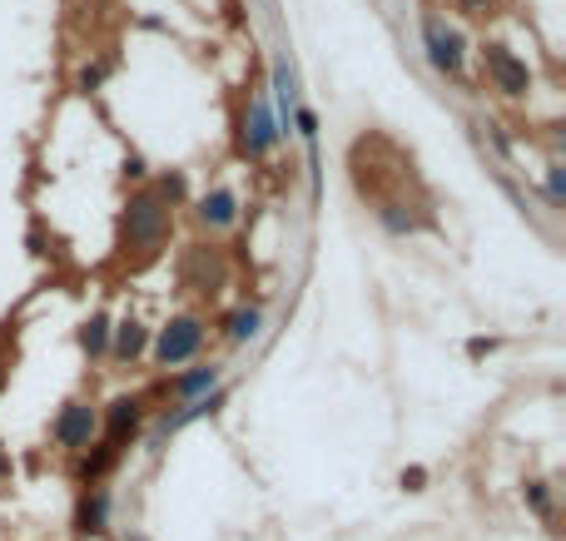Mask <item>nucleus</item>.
Returning <instances> with one entry per match:
<instances>
[{"label":"nucleus","mask_w":566,"mask_h":541,"mask_svg":"<svg viewBox=\"0 0 566 541\" xmlns=\"http://www.w3.org/2000/svg\"><path fill=\"white\" fill-rule=\"evenodd\" d=\"M204 348V328L194 323V318H174L159 338H154V358L164 363V368H179V363H189L194 353Z\"/></svg>","instance_id":"f257e3e1"},{"label":"nucleus","mask_w":566,"mask_h":541,"mask_svg":"<svg viewBox=\"0 0 566 541\" xmlns=\"http://www.w3.org/2000/svg\"><path fill=\"white\" fill-rule=\"evenodd\" d=\"M50 437H55L60 447H70V452L95 447V437H100V417H95V407H90V403H70L60 417H55Z\"/></svg>","instance_id":"f03ea898"},{"label":"nucleus","mask_w":566,"mask_h":541,"mask_svg":"<svg viewBox=\"0 0 566 541\" xmlns=\"http://www.w3.org/2000/svg\"><path fill=\"white\" fill-rule=\"evenodd\" d=\"M487 75H492V85H497L502 95H527V85H532L527 65H522L507 45H487Z\"/></svg>","instance_id":"7ed1b4c3"},{"label":"nucleus","mask_w":566,"mask_h":541,"mask_svg":"<svg viewBox=\"0 0 566 541\" xmlns=\"http://www.w3.org/2000/svg\"><path fill=\"white\" fill-rule=\"evenodd\" d=\"M125 234H130V244H159V234H164V209H159L154 194L130 199V209H125Z\"/></svg>","instance_id":"20e7f679"},{"label":"nucleus","mask_w":566,"mask_h":541,"mask_svg":"<svg viewBox=\"0 0 566 541\" xmlns=\"http://www.w3.org/2000/svg\"><path fill=\"white\" fill-rule=\"evenodd\" d=\"M423 35H427V60H432L437 70L457 75V70H462V40H457L452 30H442L437 20H427V25H423Z\"/></svg>","instance_id":"39448f33"},{"label":"nucleus","mask_w":566,"mask_h":541,"mask_svg":"<svg viewBox=\"0 0 566 541\" xmlns=\"http://www.w3.org/2000/svg\"><path fill=\"white\" fill-rule=\"evenodd\" d=\"M140 427V398H115L105 407V442L110 447H125Z\"/></svg>","instance_id":"423d86ee"},{"label":"nucleus","mask_w":566,"mask_h":541,"mask_svg":"<svg viewBox=\"0 0 566 541\" xmlns=\"http://www.w3.org/2000/svg\"><path fill=\"white\" fill-rule=\"evenodd\" d=\"M105 527H110V492H105V487H95V492H85V497H80L75 532H80V537H100Z\"/></svg>","instance_id":"0eeeda50"},{"label":"nucleus","mask_w":566,"mask_h":541,"mask_svg":"<svg viewBox=\"0 0 566 541\" xmlns=\"http://www.w3.org/2000/svg\"><path fill=\"white\" fill-rule=\"evenodd\" d=\"M209 393H219V368H189V373L174 378V398L179 403H199Z\"/></svg>","instance_id":"6e6552de"},{"label":"nucleus","mask_w":566,"mask_h":541,"mask_svg":"<svg viewBox=\"0 0 566 541\" xmlns=\"http://www.w3.org/2000/svg\"><path fill=\"white\" fill-rule=\"evenodd\" d=\"M234 214H239V199H234L229 189H214V194H204V199H199V219H204L209 229L234 224Z\"/></svg>","instance_id":"1a4fd4ad"},{"label":"nucleus","mask_w":566,"mask_h":541,"mask_svg":"<svg viewBox=\"0 0 566 541\" xmlns=\"http://www.w3.org/2000/svg\"><path fill=\"white\" fill-rule=\"evenodd\" d=\"M274 139H279V120H274L269 100H259L254 105V130H249V154H264Z\"/></svg>","instance_id":"9d476101"},{"label":"nucleus","mask_w":566,"mask_h":541,"mask_svg":"<svg viewBox=\"0 0 566 541\" xmlns=\"http://www.w3.org/2000/svg\"><path fill=\"white\" fill-rule=\"evenodd\" d=\"M144 343H149V333H144V323H135V318L115 328V358H125V363H135V358H140V353H144Z\"/></svg>","instance_id":"9b49d317"},{"label":"nucleus","mask_w":566,"mask_h":541,"mask_svg":"<svg viewBox=\"0 0 566 541\" xmlns=\"http://www.w3.org/2000/svg\"><path fill=\"white\" fill-rule=\"evenodd\" d=\"M80 343L90 348V358H100V353L110 348V318H100V313H95V318L85 323V333H80Z\"/></svg>","instance_id":"f8f14e48"},{"label":"nucleus","mask_w":566,"mask_h":541,"mask_svg":"<svg viewBox=\"0 0 566 541\" xmlns=\"http://www.w3.org/2000/svg\"><path fill=\"white\" fill-rule=\"evenodd\" d=\"M259 323H264V318H259L254 308H239V313L229 318V343H249V338L259 333Z\"/></svg>","instance_id":"ddd939ff"},{"label":"nucleus","mask_w":566,"mask_h":541,"mask_svg":"<svg viewBox=\"0 0 566 541\" xmlns=\"http://www.w3.org/2000/svg\"><path fill=\"white\" fill-rule=\"evenodd\" d=\"M115 457H120V447L100 442V452H95V457H85V482H90V477H100V472H105V467H110Z\"/></svg>","instance_id":"4468645a"},{"label":"nucleus","mask_w":566,"mask_h":541,"mask_svg":"<svg viewBox=\"0 0 566 541\" xmlns=\"http://www.w3.org/2000/svg\"><path fill=\"white\" fill-rule=\"evenodd\" d=\"M527 502H532L542 517H552V492H547V482H527Z\"/></svg>","instance_id":"2eb2a0df"},{"label":"nucleus","mask_w":566,"mask_h":541,"mask_svg":"<svg viewBox=\"0 0 566 541\" xmlns=\"http://www.w3.org/2000/svg\"><path fill=\"white\" fill-rule=\"evenodd\" d=\"M423 482H427L423 467H408V472H403V487H408V492H423Z\"/></svg>","instance_id":"dca6fc26"},{"label":"nucleus","mask_w":566,"mask_h":541,"mask_svg":"<svg viewBox=\"0 0 566 541\" xmlns=\"http://www.w3.org/2000/svg\"><path fill=\"white\" fill-rule=\"evenodd\" d=\"M457 5H462V10H482L487 0H457Z\"/></svg>","instance_id":"f3484780"}]
</instances>
